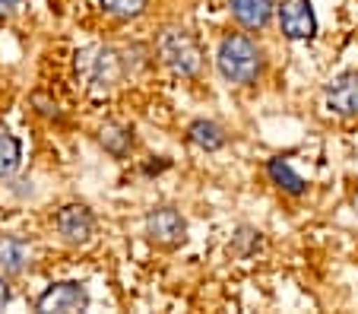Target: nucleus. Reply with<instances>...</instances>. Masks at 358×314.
<instances>
[{
  "label": "nucleus",
  "instance_id": "nucleus-14",
  "mask_svg": "<svg viewBox=\"0 0 358 314\" xmlns=\"http://www.w3.org/2000/svg\"><path fill=\"white\" fill-rule=\"evenodd\" d=\"M99 140H101V146L117 159H124L130 152V146H134V134H130L127 127H121V124H105Z\"/></svg>",
  "mask_w": 358,
  "mask_h": 314
},
{
  "label": "nucleus",
  "instance_id": "nucleus-8",
  "mask_svg": "<svg viewBox=\"0 0 358 314\" xmlns=\"http://www.w3.org/2000/svg\"><path fill=\"white\" fill-rule=\"evenodd\" d=\"M324 105L339 117L358 115V70H345V73L333 76V80L327 83Z\"/></svg>",
  "mask_w": 358,
  "mask_h": 314
},
{
  "label": "nucleus",
  "instance_id": "nucleus-17",
  "mask_svg": "<svg viewBox=\"0 0 358 314\" xmlns=\"http://www.w3.org/2000/svg\"><path fill=\"white\" fill-rule=\"evenodd\" d=\"M32 105H38V115H45V117H57V102H48V99H41V96H32Z\"/></svg>",
  "mask_w": 358,
  "mask_h": 314
},
{
  "label": "nucleus",
  "instance_id": "nucleus-4",
  "mask_svg": "<svg viewBox=\"0 0 358 314\" xmlns=\"http://www.w3.org/2000/svg\"><path fill=\"white\" fill-rule=\"evenodd\" d=\"M55 232L61 235V241H64V245H70V248L89 245V241H92V235H95L92 210H89V206H83V204L61 206V210H57V216H55Z\"/></svg>",
  "mask_w": 358,
  "mask_h": 314
},
{
  "label": "nucleus",
  "instance_id": "nucleus-19",
  "mask_svg": "<svg viewBox=\"0 0 358 314\" xmlns=\"http://www.w3.org/2000/svg\"><path fill=\"white\" fill-rule=\"evenodd\" d=\"M10 305V286H7V276H0V311Z\"/></svg>",
  "mask_w": 358,
  "mask_h": 314
},
{
  "label": "nucleus",
  "instance_id": "nucleus-3",
  "mask_svg": "<svg viewBox=\"0 0 358 314\" xmlns=\"http://www.w3.org/2000/svg\"><path fill=\"white\" fill-rule=\"evenodd\" d=\"M156 55L165 67L171 70L175 76H196L203 70V48L200 38H196L190 29L184 26H165L156 38Z\"/></svg>",
  "mask_w": 358,
  "mask_h": 314
},
{
  "label": "nucleus",
  "instance_id": "nucleus-16",
  "mask_svg": "<svg viewBox=\"0 0 358 314\" xmlns=\"http://www.w3.org/2000/svg\"><path fill=\"white\" fill-rule=\"evenodd\" d=\"M260 232L257 229H238L235 235H231V248H235L238 254H241V257H248V254H254L260 248Z\"/></svg>",
  "mask_w": 358,
  "mask_h": 314
},
{
  "label": "nucleus",
  "instance_id": "nucleus-11",
  "mask_svg": "<svg viewBox=\"0 0 358 314\" xmlns=\"http://www.w3.org/2000/svg\"><path fill=\"white\" fill-rule=\"evenodd\" d=\"M187 140L203 152H216V150H222V146L229 143L225 130L219 127L216 121H194L187 127Z\"/></svg>",
  "mask_w": 358,
  "mask_h": 314
},
{
  "label": "nucleus",
  "instance_id": "nucleus-10",
  "mask_svg": "<svg viewBox=\"0 0 358 314\" xmlns=\"http://www.w3.org/2000/svg\"><path fill=\"white\" fill-rule=\"evenodd\" d=\"M32 264V245L26 238H0V276H20L26 266Z\"/></svg>",
  "mask_w": 358,
  "mask_h": 314
},
{
  "label": "nucleus",
  "instance_id": "nucleus-15",
  "mask_svg": "<svg viewBox=\"0 0 358 314\" xmlns=\"http://www.w3.org/2000/svg\"><path fill=\"white\" fill-rule=\"evenodd\" d=\"M99 3L105 13L117 16V20H136V16H143L149 0H99Z\"/></svg>",
  "mask_w": 358,
  "mask_h": 314
},
{
  "label": "nucleus",
  "instance_id": "nucleus-18",
  "mask_svg": "<svg viewBox=\"0 0 358 314\" xmlns=\"http://www.w3.org/2000/svg\"><path fill=\"white\" fill-rule=\"evenodd\" d=\"M22 0H0V20H7V16H13L16 10H20Z\"/></svg>",
  "mask_w": 358,
  "mask_h": 314
},
{
  "label": "nucleus",
  "instance_id": "nucleus-1",
  "mask_svg": "<svg viewBox=\"0 0 358 314\" xmlns=\"http://www.w3.org/2000/svg\"><path fill=\"white\" fill-rule=\"evenodd\" d=\"M73 70L76 80L83 83V89L95 92V96L111 92L130 73L127 57L115 45H86V48H80L73 57Z\"/></svg>",
  "mask_w": 358,
  "mask_h": 314
},
{
  "label": "nucleus",
  "instance_id": "nucleus-9",
  "mask_svg": "<svg viewBox=\"0 0 358 314\" xmlns=\"http://www.w3.org/2000/svg\"><path fill=\"white\" fill-rule=\"evenodd\" d=\"M229 10L235 16V22L248 32H257L276 13V3L273 0H229Z\"/></svg>",
  "mask_w": 358,
  "mask_h": 314
},
{
  "label": "nucleus",
  "instance_id": "nucleus-2",
  "mask_svg": "<svg viewBox=\"0 0 358 314\" xmlns=\"http://www.w3.org/2000/svg\"><path fill=\"white\" fill-rule=\"evenodd\" d=\"M216 67L219 76L231 86H254L264 73V51L250 35L229 32L216 48Z\"/></svg>",
  "mask_w": 358,
  "mask_h": 314
},
{
  "label": "nucleus",
  "instance_id": "nucleus-13",
  "mask_svg": "<svg viewBox=\"0 0 358 314\" xmlns=\"http://www.w3.org/2000/svg\"><path fill=\"white\" fill-rule=\"evenodd\" d=\"M22 165V143L7 127H0V178L16 175Z\"/></svg>",
  "mask_w": 358,
  "mask_h": 314
},
{
  "label": "nucleus",
  "instance_id": "nucleus-12",
  "mask_svg": "<svg viewBox=\"0 0 358 314\" xmlns=\"http://www.w3.org/2000/svg\"><path fill=\"white\" fill-rule=\"evenodd\" d=\"M266 175H270V181L279 191L292 194V197H301V194L308 191V181H304L298 171H292V165L285 162V159H270V162H266Z\"/></svg>",
  "mask_w": 358,
  "mask_h": 314
},
{
  "label": "nucleus",
  "instance_id": "nucleus-5",
  "mask_svg": "<svg viewBox=\"0 0 358 314\" xmlns=\"http://www.w3.org/2000/svg\"><path fill=\"white\" fill-rule=\"evenodd\" d=\"M279 29L292 41H311L317 35V16H314L311 0H282L276 7Z\"/></svg>",
  "mask_w": 358,
  "mask_h": 314
},
{
  "label": "nucleus",
  "instance_id": "nucleus-6",
  "mask_svg": "<svg viewBox=\"0 0 358 314\" xmlns=\"http://www.w3.org/2000/svg\"><path fill=\"white\" fill-rule=\"evenodd\" d=\"M146 235L162 248H175L187 235V222L175 206H152L146 213Z\"/></svg>",
  "mask_w": 358,
  "mask_h": 314
},
{
  "label": "nucleus",
  "instance_id": "nucleus-7",
  "mask_svg": "<svg viewBox=\"0 0 358 314\" xmlns=\"http://www.w3.org/2000/svg\"><path fill=\"white\" fill-rule=\"evenodd\" d=\"M89 305V292L83 283H51L45 292L38 295L35 308L38 311H57V314H70V311H83Z\"/></svg>",
  "mask_w": 358,
  "mask_h": 314
}]
</instances>
